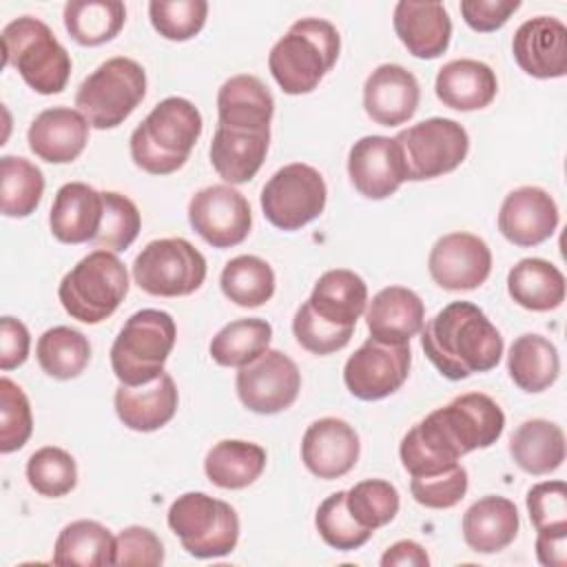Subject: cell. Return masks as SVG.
I'll use <instances>...</instances> for the list:
<instances>
[{
    "label": "cell",
    "instance_id": "obj_5",
    "mask_svg": "<svg viewBox=\"0 0 567 567\" xmlns=\"http://www.w3.org/2000/svg\"><path fill=\"white\" fill-rule=\"evenodd\" d=\"M2 62L40 95L62 93L71 75V55L51 27L33 16L11 20L2 29Z\"/></svg>",
    "mask_w": 567,
    "mask_h": 567
},
{
    "label": "cell",
    "instance_id": "obj_12",
    "mask_svg": "<svg viewBox=\"0 0 567 567\" xmlns=\"http://www.w3.org/2000/svg\"><path fill=\"white\" fill-rule=\"evenodd\" d=\"M328 199L323 175L301 162L286 164L264 184L259 204L264 217L279 230H299L315 221Z\"/></svg>",
    "mask_w": 567,
    "mask_h": 567
},
{
    "label": "cell",
    "instance_id": "obj_1",
    "mask_svg": "<svg viewBox=\"0 0 567 567\" xmlns=\"http://www.w3.org/2000/svg\"><path fill=\"white\" fill-rule=\"evenodd\" d=\"M421 348L450 381L489 372L503 357V337L472 301H452L421 330Z\"/></svg>",
    "mask_w": 567,
    "mask_h": 567
},
{
    "label": "cell",
    "instance_id": "obj_14",
    "mask_svg": "<svg viewBox=\"0 0 567 567\" xmlns=\"http://www.w3.org/2000/svg\"><path fill=\"white\" fill-rule=\"evenodd\" d=\"M188 221L213 248H233L248 237L252 213L239 190L228 184H213L190 197Z\"/></svg>",
    "mask_w": 567,
    "mask_h": 567
},
{
    "label": "cell",
    "instance_id": "obj_26",
    "mask_svg": "<svg viewBox=\"0 0 567 567\" xmlns=\"http://www.w3.org/2000/svg\"><path fill=\"white\" fill-rule=\"evenodd\" d=\"M177 403V385L168 372L137 388L120 383L113 396L117 419L133 432H155L164 427L175 416Z\"/></svg>",
    "mask_w": 567,
    "mask_h": 567
},
{
    "label": "cell",
    "instance_id": "obj_49",
    "mask_svg": "<svg viewBox=\"0 0 567 567\" xmlns=\"http://www.w3.org/2000/svg\"><path fill=\"white\" fill-rule=\"evenodd\" d=\"M410 492L423 507L450 509L467 494V470L456 463L454 467L432 476H412Z\"/></svg>",
    "mask_w": 567,
    "mask_h": 567
},
{
    "label": "cell",
    "instance_id": "obj_16",
    "mask_svg": "<svg viewBox=\"0 0 567 567\" xmlns=\"http://www.w3.org/2000/svg\"><path fill=\"white\" fill-rule=\"evenodd\" d=\"M427 270L443 290H474L492 272V250L478 235L447 233L432 246Z\"/></svg>",
    "mask_w": 567,
    "mask_h": 567
},
{
    "label": "cell",
    "instance_id": "obj_6",
    "mask_svg": "<svg viewBox=\"0 0 567 567\" xmlns=\"http://www.w3.org/2000/svg\"><path fill=\"white\" fill-rule=\"evenodd\" d=\"M175 319L157 308L133 312L111 346V368L122 385L155 381L175 348Z\"/></svg>",
    "mask_w": 567,
    "mask_h": 567
},
{
    "label": "cell",
    "instance_id": "obj_39",
    "mask_svg": "<svg viewBox=\"0 0 567 567\" xmlns=\"http://www.w3.org/2000/svg\"><path fill=\"white\" fill-rule=\"evenodd\" d=\"M35 359L44 374L69 381L84 372L91 361L89 339L69 326H53L44 330L35 343Z\"/></svg>",
    "mask_w": 567,
    "mask_h": 567
},
{
    "label": "cell",
    "instance_id": "obj_35",
    "mask_svg": "<svg viewBox=\"0 0 567 567\" xmlns=\"http://www.w3.org/2000/svg\"><path fill=\"white\" fill-rule=\"evenodd\" d=\"M507 372L512 381L529 394L543 392L558 379L560 357L556 346L543 334H520L507 352Z\"/></svg>",
    "mask_w": 567,
    "mask_h": 567
},
{
    "label": "cell",
    "instance_id": "obj_3",
    "mask_svg": "<svg viewBox=\"0 0 567 567\" xmlns=\"http://www.w3.org/2000/svg\"><path fill=\"white\" fill-rule=\"evenodd\" d=\"M341 38L332 22L323 18H301L290 24L268 53V69L288 95H306L319 86L323 75L337 64Z\"/></svg>",
    "mask_w": 567,
    "mask_h": 567
},
{
    "label": "cell",
    "instance_id": "obj_37",
    "mask_svg": "<svg viewBox=\"0 0 567 567\" xmlns=\"http://www.w3.org/2000/svg\"><path fill=\"white\" fill-rule=\"evenodd\" d=\"M126 22L120 0H69L64 4V29L82 47H100L113 40Z\"/></svg>",
    "mask_w": 567,
    "mask_h": 567
},
{
    "label": "cell",
    "instance_id": "obj_50",
    "mask_svg": "<svg viewBox=\"0 0 567 567\" xmlns=\"http://www.w3.org/2000/svg\"><path fill=\"white\" fill-rule=\"evenodd\" d=\"M527 512L534 529L567 527V485L565 481H543L529 487Z\"/></svg>",
    "mask_w": 567,
    "mask_h": 567
},
{
    "label": "cell",
    "instance_id": "obj_22",
    "mask_svg": "<svg viewBox=\"0 0 567 567\" xmlns=\"http://www.w3.org/2000/svg\"><path fill=\"white\" fill-rule=\"evenodd\" d=\"M425 306L421 297L405 286L379 290L365 308V326L372 339L388 346H408L423 330Z\"/></svg>",
    "mask_w": 567,
    "mask_h": 567
},
{
    "label": "cell",
    "instance_id": "obj_19",
    "mask_svg": "<svg viewBox=\"0 0 567 567\" xmlns=\"http://www.w3.org/2000/svg\"><path fill=\"white\" fill-rule=\"evenodd\" d=\"M558 206L540 186H518L505 195L498 210L501 235L520 248L547 241L558 228Z\"/></svg>",
    "mask_w": 567,
    "mask_h": 567
},
{
    "label": "cell",
    "instance_id": "obj_52",
    "mask_svg": "<svg viewBox=\"0 0 567 567\" xmlns=\"http://www.w3.org/2000/svg\"><path fill=\"white\" fill-rule=\"evenodd\" d=\"M520 9V0H463L461 16L465 24L478 33L501 29L512 13Z\"/></svg>",
    "mask_w": 567,
    "mask_h": 567
},
{
    "label": "cell",
    "instance_id": "obj_11",
    "mask_svg": "<svg viewBox=\"0 0 567 567\" xmlns=\"http://www.w3.org/2000/svg\"><path fill=\"white\" fill-rule=\"evenodd\" d=\"M410 182L434 179L463 164L470 151L467 131L450 117H427L394 135Z\"/></svg>",
    "mask_w": 567,
    "mask_h": 567
},
{
    "label": "cell",
    "instance_id": "obj_13",
    "mask_svg": "<svg viewBox=\"0 0 567 567\" xmlns=\"http://www.w3.org/2000/svg\"><path fill=\"white\" fill-rule=\"evenodd\" d=\"M237 396L255 414L288 410L301 390L297 363L281 350H266L252 363L239 368L235 379Z\"/></svg>",
    "mask_w": 567,
    "mask_h": 567
},
{
    "label": "cell",
    "instance_id": "obj_54",
    "mask_svg": "<svg viewBox=\"0 0 567 567\" xmlns=\"http://www.w3.org/2000/svg\"><path fill=\"white\" fill-rule=\"evenodd\" d=\"M536 558L545 567L567 565V527L536 532Z\"/></svg>",
    "mask_w": 567,
    "mask_h": 567
},
{
    "label": "cell",
    "instance_id": "obj_41",
    "mask_svg": "<svg viewBox=\"0 0 567 567\" xmlns=\"http://www.w3.org/2000/svg\"><path fill=\"white\" fill-rule=\"evenodd\" d=\"M219 286L233 303L241 308H259L275 295V272L266 259L257 255H239L224 266Z\"/></svg>",
    "mask_w": 567,
    "mask_h": 567
},
{
    "label": "cell",
    "instance_id": "obj_47",
    "mask_svg": "<svg viewBox=\"0 0 567 567\" xmlns=\"http://www.w3.org/2000/svg\"><path fill=\"white\" fill-rule=\"evenodd\" d=\"M33 432L31 403L24 390L9 377L0 379V452L11 454L29 441Z\"/></svg>",
    "mask_w": 567,
    "mask_h": 567
},
{
    "label": "cell",
    "instance_id": "obj_4",
    "mask_svg": "<svg viewBox=\"0 0 567 567\" xmlns=\"http://www.w3.org/2000/svg\"><path fill=\"white\" fill-rule=\"evenodd\" d=\"M416 427L434 450L458 461L474 450L494 445L505 430V414L492 396L465 392L430 412Z\"/></svg>",
    "mask_w": 567,
    "mask_h": 567
},
{
    "label": "cell",
    "instance_id": "obj_42",
    "mask_svg": "<svg viewBox=\"0 0 567 567\" xmlns=\"http://www.w3.org/2000/svg\"><path fill=\"white\" fill-rule=\"evenodd\" d=\"M27 481L31 489L42 496H66L78 485L75 458L66 450L55 445L40 447L27 461Z\"/></svg>",
    "mask_w": 567,
    "mask_h": 567
},
{
    "label": "cell",
    "instance_id": "obj_17",
    "mask_svg": "<svg viewBox=\"0 0 567 567\" xmlns=\"http://www.w3.org/2000/svg\"><path fill=\"white\" fill-rule=\"evenodd\" d=\"M352 186L368 199H385L408 182L401 148L394 137L365 135L348 153Z\"/></svg>",
    "mask_w": 567,
    "mask_h": 567
},
{
    "label": "cell",
    "instance_id": "obj_9",
    "mask_svg": "<svg viewBox=\"0 0 567 567\" xmlns=\"http://www.w3.org/2000/svg\"><path fill=\"white\" fill-rule=\"evenodd\" d=\"M171 532L195 558L228 556L239 540V516L226 501L204 492L177 496L166 514Z\"/></svg>",
    "mask_w": 567,
    "mask_h": 567
},
{
    "label": "cell",
    "instance_id": "obj_38",
    "mask_svg": "<svg viewBox=\"0 0 567 567\" xmlns=\"http://www.w3.org/2000/svg\"><path fill=\"white\" fill-rule=\"evenodd\" d=\"M270 339L272 326L266 319H235L213 337L208 352L217 365L244 368L268 350Z\"/></svg>",
    "mask_w": 567,
    "mask_h": 567
},
{
    "label": "cell",
    "instance_id": "obj_55",
    "mask_svg": "<svg viewBox=\"0 0 567 567\" xmlns=\"http://www.w3.org/2000/svg\"><path fill=\"white\" fill-rule=\"evenodd\" d=\"M430 556L416 540H396L381 556V567H427Z\"/></svg>",
    "mask_w": 567,
    "mask_h": 567
},
{
    "label": "cell",
    "instance_id": "obj_24",
    "mask_svg": "<svg viewBox=\"0 0 567 567\" xmlns=\"http://www.w3.org/2000/svg\"><path fill=\"white\" fill-rule=\"evenodd\" d=\"M394 33L403 47L421 60H434L450 47L452 20L441 2L401 0L392 16Z\"/></svg>",
    "mask_w": 567,
    "mask_h": 567
},
{
    "label": "cell",
    "instance_id": "obj_31",
    "mask_svg": "<svg viewBox=\"0 0 567 567\" xmlns=\"http://www.w3.org/2000/svg\"><path fill=\"white\" fill-rule=\"evenodd\" d=\"M308 303L323 321L354 328L368 308V286L354 270L334 268L317 279Z\"/></svg>",
    "mask_w": 567,
    "mask_h": 567
},
{
    "label": "cell",
    "instance_id": "obj_10",
    "mask_svg": "<svg viewBox=\"0 0 567 567\" xmlns=\"http://www.w3.org/2000/svg\"><path fill=\"white\" fill-rule=\"evenodd\" d=\"M204 255L182 237L148 241L133 261L135 284L153 297H186L206 279Z\"/></svg>",
    "mask_w": 567,
    "mask_h": 567
},
{
    "label": "cell",
    "instance_id": "obj_7",
    "mask_svg": "<svg viewBox=\"0 0 567 567\" xmlns=\"http://www.w3.org/2000/svg\"><path fill=\"white\" fill-rule=\"evenodd\" d=\"M126 292V266L115 252L102 248L82 257L58 286V299L66 315L91 326L109 319Z\"/></svg>",
    "mask_w": 567,
    "mask_h": 567
},
{
    "label": "cell",
    "instance_id": "obj_48",
    "mask_svg": "<svg viewBox=\"0 0 567 567\" xmlns=\"http://www.w3.org/2000/svg\"><path fill=\"white\" fill-rule=\"evenodd\" d=\"M354 328H339L323 321L308 301H303L292 317V334L297 343L312 354H332L343 350L352 339Z\"/></svg>",
    "mask_w": 567,
    "mask_h": 567
},
{
    "label": "cell",
    "instance_id": "obj_32",
    "mask_svg": "<svg viewBox=\"0 0 567 567\" xmlns=\"http://www.w3.org/2000/svg\"><path fill=\"white\" fill-rule=\"evenodd\" d=\"M509 454L527 474H551L565 461V434L547 419L523 421L509 436Z\"/></svg>",
    "mask_w": 567,
    "mask_h": 567
},
{
    "label": "cell",
    "instance_id": "obj_21",
    "mask_svg": "<svg viewBox=\"0 0 567 567\" xmlns=\"http://www.w3.org/2000/svg\"><path fill=\"white\" fill-rule=\"evenodd\" d=\"M419 100V80L401 64L377 66L363 84V109L381 126L405 124L416 113Z\"/></svg>",
    "mask_w": 567,
    "mask_h": 567
},
{
    "label": "cell",
    "instance_id": "obj_15",
    "mask_svg": "<svg viewBox=\"0 0 567 567\" xmlns=\"http://www.w3.org/2000/svg\"><path fill=\"white\" fill-rule=\"evenodd\" d=\"M412 363L410 343L388 346L368 337L343 365V383L361 401H379L394 394L408 379Z\"/></svg>",
    "mask_w": 567,
    "mask_h": 567
},
{
    "label": "cell",
    "instance_id": "obj_27",
    "mask_svg": "<svg viewBox=\"0 0 567 567\" xmlns=\"http://www.w3.org/2000/svg\"><path fill=\"white\" fill-rule=\"evenodd\" d=\"M434 93L447 109L481 111L494 102L498 80L492 66L481 60H450L436 73Z\"/></svg>",
    "mask_w": 567,
    "mask_h": 567
},
{
    "label": "cell",
    "instance_id": "obj_28",
    "mask_svg": "<svg viewBox=\"0 0 567 567\" xmlns=\"http://www.w3.org/2000/svg\"><path fill=\"white\" fill-rule=\"evenodd\" d=\"M270 144L268 131L230 128L217 124L208 155L215 173L228 184H246L261 168Z\"/></svg>",
    "mask_w": 567,
    "mask_h": 567
},
{
    "label": "cell",
    "instance_id": "obj_23",
    "mask_svg": "<svg viewBox=\"0 0 567 567\" xmlns=\"http://www.w3.org/2000/svg\"><path fill=\"white\" fill-rule=\"evenodd\" d=\"M31 153L49 164H69L82 155L89 142L86 117L69 106L44 109L27 131Z\"/></svg>",
    "mask_w": 567,
    "mask_h": 567
},
{
    "label": "cell",
    "instance_id": "obj_53",
    "mask_svg": "<svg viewBox=\"0 0 567 567\" xmlns=\"http://www.w3.org/2000/svg\"><path fill=\"white\" fill-rule=\"evenodd\" d=\"M31 337L27 326L20 319L2 317L0 319V368L13 370L29 359Z\"/></svg>",
    "mask_w": 567,
    "mask_h": 567
},
{
    "label": "cell",
    "instance_id": "obj_2",
    "mask_svg": "<svg viewBox=\"0 0 567 567\" xmlns=\"http://www.w3.org/2000/svg\"><path fill=\"white\" fill-rule=\"evenodd\" d=\"M202 128V113L190 100L166 97L131 133V157L151 175H171L186 164Z\"/></svg>",
    "mask_w": 567,
    "mask_h": 567
},
{
    "label": "cell",
    "instance_id": "obj_44",
    "mask_svg": "<svg viewBox=\"0 0 567 567\" xmlns=\"http://www.w3.org/2000/svg\"><path fill=\"white\" fill-rule=\"evenodd\" d=\"M315 527L319 536L323 538L326 545H330L337 551H352L363 547L370 536L374 534L372 529L361 527L352 514L348 512L346 505V492L339 489L330 496H326L315 514Z\"/></svg>",
    "mask_w": 567,
    "mask_h": 567
},
{
    "label": "cell",
    "instance_id": "obj_25",
    "mask_svg": "<svg viewBox=\"0 0 567 567\" xmlns=\"http://www.w3.org/2000/svg\"><path fill=\"white\" fill-rule=\"evenodd\" d=\"M104 217V197L100 190L84 182H69L58 188L49 226L58 241L62 244H84L93 241Z\"/></svg>",
    "mask_w": 567,
    "mask_h": 567
},
{
    "label": "cell",
    "instance_id": "obj_40",
    "mask_svg": "<svg viewBox=\"0 0 567 567\" xmlns=\"http://www.w3.org/2000/svg\"><path fill=\"white\" fill-rule=\"evenodd\" d=\"M44 193L42 171L27 157H0V206L4 217L22 219L35 213Z\"/></svg>",
    "mask_w": 567,
    "mask_h": 567
},
{
    "label": "cell",
    "instance_id": "obj_34",
    "mask_svg": "<svg viewBox=\"0 0 567 567\" xmlns=\"http://www.w3.org/2000/svg\"><path fill=\"white\" fill-rule=\"evenodd\" d=\"M507 292L520 308L547 312L565 301V277L551 261L525 257L507 272Z\"/></svg>",
    "mask_w": 567,
    "mask_h": 567
},
{
    "label": "cell",
    "instance_id": "obj_8",
    "mask_svg": "<svg viewBox=\"0 0 567 567\" xmlns=\"http://www.w3.org/2000/svg\"><path fill=\"white\" fill-rule=\"evenodd\" d=\"M146 95V71L133 58L115 55L82 80L75 106L97 131L120 126Z\"/></svg>",
    "mask_w": 567,
    "mask_h": 567
},
{
    "label": "cell",
    "instance_id": "obj_46",
    "mask_svg": "<svg viewBox=\"0 0 567 567\" xmlns=\"http://www.w3.org/2000/svg\"><path fill=\"white\" fill-rule=\"evenodd\" d=\"M208 16L206 0H153L148 2V18L153 29L173 42L195 38Z\"/></svg>",
    "mask_w": 567,
    "mask_h": 567
},
{
    "label": "cell",
    "instance_id": "obj_51",
    "mask_svg": "<svg viewBox=\"0 0 567 567\" xmlns=\"http://www.w3.org/2000/svg\"><path fill=\"white\" fill-rule=\"evenodd\" d=\"M164 563V545L159 536L142 525L120 529L115 536V565H146Z\"/></svg>",
    "mask_w": 567,
    "mask_h": 567
},
{
    "label": "cell",
    "instance_id": "obj_43",
    "mask_svg": "<svg viewBox=\"0 0 567 567\" xmlns=\"http://www.w3.org/2000/svg\"><path fill=\"white\" fill-rule=\"evenodd\" d=\"M346 505L361 527L374 532L394 520L401 501L390 481L365 478L346 492Z\"/></svg>",
    "mask_w": 567,
    "mask_h": 567
},
{
    "label": "cell",
    "instance_id": "obj_29",
    "mask_svg": "<svg viewBox=\"0 0 567 567\" xmlns=\"http://www.w3.org/2000/svg\"><path fill=\"white\" fill-rule=\"evenodd\" d=\"M463 538L472 551L496 554L514 543L520 518L516 505L505 496H483L463 514Z\"/></svg>",
    "mask_w": 567,
    "mask_h": 567
},
{
    "label": "cell",
    "instance_id": "obj_20",
    "mask_svg": "<svg viewBox=\"0 0 567 567\" xmlns=\"http://www.w3.org/2000/svg\"><path fill=\"white\" fill-rule=\"evenodd\" d=\"M512 53L532 78H563L567 73V27L551 16L529 18L514 31Z\"/></svg>",
    "mask_w": 567,
    "mask_h": 567
},
{
    "label": "cell",
    "instance_id": "obj_36",
    "mask_svg": "<svg viewBox=\"0 0 567 567\" xmlns=\"http://www.w3.org/2000/svg\"><path fill=\"white\" fill-rule=\"evenodd\" d=\"M53 563L62 567L115 565V536L97 520H73L55 538Z\"/></svg>",
    "mask_w": 567,
    "mask_h": 567
},
{
    "label": "cell",
    "instance_id": "obj_33",
    "mask_svg": "<svg viewBox=\"0 0 567 567\" xmlns=\"http://www.w3.org/2000/svg\"><path fill=\"white\" fill-rule=\"evenodd\" d=\"M266 461V450L259 443L224 439L206 452L204 472L221 489H244L261 476Z\"/></svg>",
    "mask_w": 567,
    "mask_h": 567
},
{
    "label": "cell",
    "instance_id": "obj_30",
    "mask_svg": "<svg viewBox=\"0 0 567 567\" xmlns=\"http://www.w3.org/2000/svg\"><path fill=\"white\" fill-rule=\"evenodd\" d=\"M217 115L221 126L268 131L275 115V100L257 75H233L217 93Z\"/></svg>",
    "mask_w": 567,
    "mask_h": 567
},
{
    "label": "cell",
    "instance_id": "obj_18",
    "mask_svg": "<svg viewBox=\"0 0 567 567\" xmlns=\"http://www.w3.org/2000/svg\"><path fill=\"white\" fill-rule=\"evenodd\" d=\"M357 430L337 416L312 421L301 439V461L310 474L323 481L346 476L359 461Z\"/></svg>",
    "mask_w": 567,
    "mask_h": 567
},
{
    "label": "cell",
    "instance_id": "obj_45",
    "mask_svg": "<svg viewBox=\"0 0 567 567\" xmlns=\"http://www.w3.org/2000/svg\"><path fill=\"white\" fill-rule=\"evenodd\" d=\"M102 197H104V217L91 244L102 250L122 252L137 239L142 228V215L135 202L122 193L102 190Z\"/></svg>",
    "mask_w": 567,
    "mask_h": 567
}]
</instances>
